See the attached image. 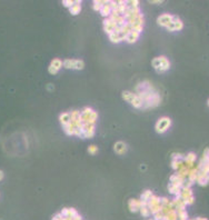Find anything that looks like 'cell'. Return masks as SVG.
<instances>
[{"label":"cell","mask_w":209,"mask_h":220,"mask_svg":"<svg viewBox=\"0 0 209 220\" xmlns=\"http://www.w3.org/2000/svg\"><path fill=\"white\" fill-rule=\"evenodd\" d=\"M150 2H151V3H156V5H157V3H161L162 1H150Z\"/></svg>","instance_id":"cell-35"},{"label":"cell","mask_w":209,"mask_h":220,"mask_svg":"<svg viewBox=\"0 0 209 220\" xmlns=\"http://www.w3.org/2000/svg\"><path fill=\"white\" fill-rule=\"evenodd\" d=\"M131 30H133V29H131V26L129 25V24H127V22H126L125 25L121 27V31H120V33L122 35V36H124V37L126 38V36L128 35V33H129V32L131 31Z\"/></svg>","instance_id":"cell-25"},{"label":"cell","mask_w":209,"mask_h":220,"mask_svg":"<svg viewBox=\"0 0 209 220\" xmlns=\"http://www.w3.org/2000/svg\"><path fill=\"white\" fill-rule=\"evenodd\" d=\"M128 207H129V210L131 212H136L141 208V202L138 199H130L128 202Z\"/></svg>","instance_id":"cell-12"},{"label":"cell","mask_w":209,"mask_h":220,"mask_svg":"<svg viewBox=\"0 0 209 220\" xmlns=\"http://www.w3.org/2000/svg\"><path fill=\"white\" fill-rule=\"evenodd\" d=\"M62 67L66 69L81 70L85 67V62L80 59H65L62 61Z\"/></svg>","instance_id":"cell-5"},{"label":"cell","mask_w":209,"mask_h":220,"mask_svg":"<svg viewBox=\"0 0 209 220\" xmlns=\"http://www.w3.org/2000/svg\"><path fill=\"white\" fill-rule=\"evenodd\" d=\"M140 212H141V214L144 216V217H148L149 214H150V211H149V208L147 207V206H145V207H141L139 209Z\"/></svg>","instance_id":"cell-30"},{"label":"cell","mask_w":209,"mask_h":220,"mask_svg":"<svg viewBox=\"0 0 209 220\" xmlns=\"http://www.w3.org/2000/svg\"><path fill=\"white\" fill-rule=\"evenodd\" d=\"M152 68L158 72H166L170 68V62L165 56H160L153 58L151 61Z\"/></svg>","instance_id":"cell-1"},{"label":"cell","mask_w":209,"mask_h":220,"mask_svg":"<svg viewBox=\"0 0 209 220\" xmlns=\"http://www.w3.org/2000/svg\"><path fill=\"white\" fill-rule=\"evenodd\" d=\"M184 181H185V178L180 177L179 175H177V174H175V175H172V176L170 177V183L175 185V186H178V187H180V188H181Z\"/></svg>","instance_id":"cell-14"},{"label":"cell","mask_w":209,"mask_h":220,"mask_svg":"<svg viewBox=\"0 0 209 220\" xmlns=\"http://www.w3.org/2000/svg\"><path fill=\"white\" fill-rule=\"evenodd\" d=\"M63 131L66 132L68 136H72L74 133H75V129H76V126L72 124V122H70L69 125H67V126H63Z\"/></svg>","instance_id":"cell-23"},{"label":"cell","mask_w":209,"mask_h":220,"mask_svg":"<svg viewBox=\"0 0 209 220\" xmlns=\"http://www.w3.org/2000/svg\"><path fill=\"white\" fill-rule=\"evenodd\" d=\"M171 126V119L168 117H162L156 122V126H155V130L157 133H164L166 132L169 127Z\"/></svg>","instance_id":"cell-6"},{"label":"cell","mask_w":209,"mask_h":220,"mask_svg":"<svg viewBox=\"0 0 209 220\" xmlns=\"http://www.w3.org/2000/svg\"><path fill=\"white\" fill-rule=\"evenodd\" d=\"M160 101H161V98H160L158 92L155 90L153 92H151V94H149L146 99L144 100V106H142V107L144 108L157 107L159 103H160Z\"/></svg>","instance_id":"cell-4"},{"label":"cell","mask_w":209,"mask_h":220,"mask_svg":"<svg viewBox=\"0 0 209 220\" xmlns=\"http://www.w3.org/2000/svg\"><path fill=\"white\" fill-rule=\"evenodd\" d=\"M196 183L199 185V186H207L209 183V176H206V175H198V178H197Z\"/></svg>","instance_id":"cell-21"},{"label":"cell","mask_w":209,"mask_h":220,"mask_svg":"<svg viewBox=\"0 0 209 220\" xmlns=\"http://www.w3.org/2000/svg\"><path fill=\"white\" fill-rule=\"evenodd\" d=\"M151 196H152L151 190H146V191H144V192L141 194V196H140V201L148 202V200L150 199Z\"/></svg>","instance_id":"cell-24"},{"label":"cell","mask_w":209,"mask_h":220,"mask_svg":"<svg viewBox=\"0 0 209 220\" xmlns=\"http://www.w3.org/2000/svg\"><path fill=\"white\" fill-rule=\"evenodd\" d=\"M97 118H98V113L94 111L91 108H83V111H80V121L83 125H86V124L95 125Z\"/></svg>","instance_id":"cell-2"},{"label":"cell","mask_w":209,"mask_h":220,"mask_svg":"<svg viewBox=\"0 0 209 220\" xmlns=\"http://www.w3.org/2000/svg\"><path fill=\"white\" fill-rule=\"evenodd\" d=\"M114 150L115 152L118 153V155H124V153L127 152V145L124 141H118V142L115 144Z\"/></svg>","instance_id":"cell-11"},{"label":"cell","mask_w":209,"mask_h":220,"mask_svg":"<svg viewBox=\"0 0 209 220\" xmlns=\"http://www.w3.org/2000/svg\"><path fill=\"white\" fill-rule=\"evenodd\" d=\"M168 191H169V194H171V195H175L176 197L180 198V192H181V188H180V187L170 183V185H168Z\"/></svg>","instance_id":"cell-18"},{"label":"cell","mask_w":209,"mask_h":220,"mask_svg":"<svg viewBox=\"0 0 209 220\" xmlns=\"http://www.w3.org/2000/svg\"><path fill=\"white\" fill-rule=\"evenodd\" d=\"M83 138H92L95 136V125L86 124L83 125Z\"/></svg>","instance_id":"cell-9"},{"label":"cell","mask_w":209,"mask_h":220,"mask_svg":"<svg viewBox=\"0 0 209 220\" xmlns=\"http://www.w3.org/2000/svg\"><path fill=\"white\" fill-rule=\"evenodd\" d=\"M166 29H167L168 31H175V25H174V22L171 21L170 24L166 27Z\"/></svg>","instance_id":"cell-33"},{"label":"cell","mask_w":209,"mask_h":220,"mask_svg":"<svg viewBox=\"0 0 209 220\" xmlns=\"http://www.w3.org/2000/svg\"><path fill=\"white\" fill-rule=\"evenodd\" d=\"M184 157L181 153H174L172 155V160H184Z\"/></svg>","instance_id":"cell-32"},{"label":"cell","mask_w":209,"mask_h":220,"mask_svg":"<svg viewBox=\"0 0 209 220\" xmlns=\"http://www.w3.org/2000/svg\"><path fill=\"white\" fill-rule=\"evenodd\" d=\"M140 33L137 31H133V30H131V31L129 32L128 35L126 36V38H125V40H126L127 42H129V44H133V42H136L137 40H138V38H139Z\"/></svg>","instance_id":"cell-13"},{"label":"cell","mask_w":209,"mask_h":220,"mask_svg":"<svg viewBox=\"0 0 209 220\" xmlns=\"http://www.w3.org/2000/svg\"><path fill=\"white\" fill-rule=\"evenodd\" d=\"M116 26H117L116 22H114L110 18H106L103 20V30L108 35H110L111 32H114V29Z\"/></svg>","instance_id":"cell-10"},{"label":"cell","mask_w":209,"mask_h":220,"mask_svg":"<svg viewBox=\"0 0 209 220\" xmlns=\"http://www.w3.org/2000/svg\"><path fill=\"white\" fill-rule=\"evenodd\" d=\"M172 22L175 25V31H179V30H181L184 28L183 21L178 18L177 16H172Z\"/></svg>","instance_id":"cell-22"},{"label":"cell","mask_w":209,"mask_h":220,"mask_svg":"<svg viewBox=\"0 0 209 220\" xmlns=\"http://www.w3.org/2000/svg\"><path fill=\"white\" fill-rule=\"evenodd\" d=\"M88 152L90 155H96L98 152V147L96 145H90L88 147Z\"/></svg>","instance_id":"cell-29"},{"label":"cell","mask_w":209,"mask_h":220,"mask_svg":"<svg viewBox=\"0 0 209 220\" xmlns=\"http://www.w3.org/2000/svg\"><path fill=\"white\" fill-rule=\"evenodd\" d=\"M109 40L114 44H118V42H121L122 40H125V37L121 35V33H117V32H111L109 35Z\"/></svg>","instance_id":"cell-16"},{"label":"cell","mask_w":209,"mask_h":220,"mask_svg":"<svg viewBox=\"0 0 209 220\" xmlns=\"http://www.w3.org/2000/svg\"><path fill=\"white\" fill-rule=\"evenodd\" d=\"M75 2H76V1H72V0H63L62 5L65 7H67V8L69 9L70 7H72L74 5H75Z\"/></svg>","instance_id":"cell-31"},{"label":"cell","mask_w":209,"mask_h":220,"mask_svg":"<svg viewBox=\"0 0 209 220\" xmlns=\"http://www.w3.org/2000/svg\"><path fill=\"white\" fill-rule=\"evenodd\" d=\"M172 16L174 15H169V13H162L157 18V24L161 27H167V26L172 21Z\"/></svg>","instance_id":"cell-8"},{"label":"cell","mask_w":209,"mask_h":220,"mask_svg":"<svg viewBox=\"0 0 209 220\" xmlns=\"http://www.w3.org/2000/svg\"><path fill=\"white\" fill-rule=\"evenodd\" d=\"M121 97H122L124 100L127 101V102H129L130 105H133L135 108H141L142 106H144L142 100L140 99L137 94L131 92V91H122Z\"/></svg>","instance_id":"cell-3"},{"label":"cell","mask_w":209,"mask_h":220,"mask_svg":"<svg viewBox=\"0 0 209 220\" xmlns=\"http://www.w3.org/2000/svg\"><path fill=\"white\" fill-rule=\"evenodd\" d=\"M111 11H112V9H111V7H110L109 2H108V3H106L105 6H102L101 10H100V15H101L102 17L107 18V17H110Z\"/></svg>","instance_id":"cell-20"},{"label":"cell","mask_w":209,"mask_h":220,"mask_svg":"<svg viewBox=\"0 0 209 220\" xmlns=\"http://www.w3.org/2000/svg\"><path fill=\"white\" fill-rule=\"evenodd\" d=\"M70 113V117H71V121H77V120H80V111L79 110H72Z\"/></svg>","instance_id":"cell-26"},{"label":"cell","mask_w":209,"mask_h":220,"mask_svg":"<svg viewBox=\"0 0 209 220\" xmlns=\"http://www.w3.org/2000/svg\"><path fill=\"white\" fill-rule=\"evenodd\" d=\"M59 121H60V124L62 125V127L69 125L70 122H71V117H70V113L69 112L61 113V115L59 116Z\"/></svg>","instance_id":"cell-17"},{"label":"cell","mask_w":209,"mask_h":220,"mask_svg":"<svg viewBox=\"0 0 209 220\" xmlns=\"http://www.w3.org/2000/svg\"><path fill=\"white\" fill-rule=\"evenodd\" d=\"M80 11H81L80 1H76V2H75V5L69 8V12L71 13L72 16H77V15H79V13H80Z\"/></svg>","instance_id":"cell-19"},{"label":"cell","mask_w":209,"mask_h":220,"mask_svg":"<svg viewBox=\"0 0 209 220\" xmlns=\"http://www.w3.org/2000/svg\"><path fill=\"white\" fill-rule=\"evenodd\" d=\"M178 214V220H188V214L186 210H180L177 211Z\"/></svg>","instance_id":"cell-27"},{"label":"cell","mask_w":209,"mask_h":220,"mask_svg":"<svg viewBox=\"0 0 209 220\" xmlns=\"http://www.w3.org/2000/svg\"><path fill=\"white\" fill-rule=\"evenodd\" d=\"M142 27H144V25H141V24H138V22H135V24H133L131 25V29H133V31H137V32H141L142 31Z\"/></svg>","instance_id":"cell-28"},{"label":"cell","mask_w":209,"mask_h":220,"mask_svg":"<svg viewBox=\"0 0 209 220\" xmlns=\"http://www.w3.org/2000/svg\"><path fill=\"white\" fill-rule=\"evenodd\" d=\"M207 103H208V106H209V99H208V101H207Z\"/></svg>","instance_id":"cell-36"},{"label":"cell","mask_w":209,"mask_h":220,"mask_svg":"<svg viewBox=\"0 0 209 220\" xmlns=\"http://www.w3.org/2000/svg\"><path fill=\"white\" fill-rule=\"evenodd\" d=\"M62 67V60H60L59 58H55L51 60L50 65L48 67V71L50 75H56L59 70Z\"/></svg>","instance_id":"cell-7"},{"label":"cell","mask_w":209,"mask_h":220,"mask_svg":"<svg viewBox=\"0 0 209 220\" xmlns=\"http://www.w3.org/2000/svg\"><path fill=\"white\" fill-rule=\"evenodd\" d=\"M196 159H197V156H196V153H194V152H189V153H187V156L184 157L185 162L188 164L190 168H192V166L195 164Z\"/></svg>","instance_id":"cell-15"},{"label":"cell","mask_w":209,"mask_h":220,"mask_svg":"<svg viewBox=\"0 0 209 220\" xmlns=\"http://www.w3.org/2000/svg\"><path fill=\"white\" fill-rule=\"evenodd\" d=\"M3 177H5V174H3V171L2 170H0V181L3 179Z\"/></svg>","instance_id":"cell-34"}]
</instances>
